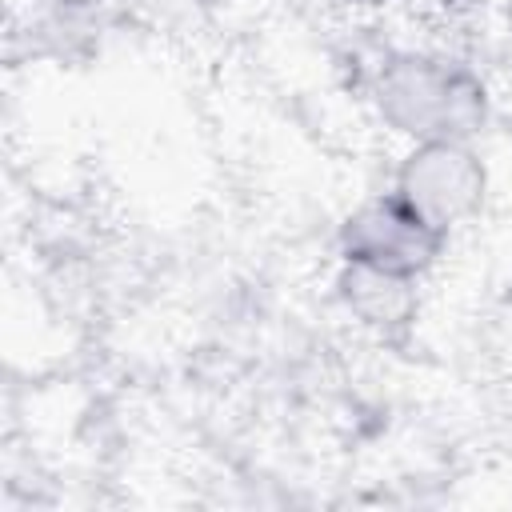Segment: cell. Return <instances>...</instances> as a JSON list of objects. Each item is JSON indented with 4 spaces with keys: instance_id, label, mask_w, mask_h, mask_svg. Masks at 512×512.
I'll use <instances>...</instances> for the list:
<instances>
[{
    "instance_id": "obj_3",
    "label": "cell",
    "mask_w": 512,
    "mask_h": 512,
    "mask_svg": "<svg viewBox=\"0 0 512 512\" xmlns=\"http://www.w3.org/2000/svg\"><path fill=\"white\" fill-rule=\"evenodd\" d=\"M444 240L448 236L436 232L432 224H424L396 192H384V196H372V200L356 204L344 216V224H340V260L420 280L436 264Z\"/></svg>"
},
{
    "instance_id": "obj_4",
    "label": "cell",
    "mask_w": 512,
    "mask_h": 512,
    "mask_svg": "<svg viewBox=\"0 0 512 512\" xmlns=\"http://www.w3.org/2000/svg\"><path fill=\"white\" fill-rule=\"evenodd\" d=\"M416 284L420 280L392 276V272L364 268V264H348V260H340V276H336L344 308L376 332L408 328V320L416 316Z\"/></svg>"
},
{
    "instance_id": "obj_2",
    "label": "cell",
    "mask_w": 512,
    "mask_h": 512,
    "mask_svg": "<svg viewBox=\"0 0 512 512\" xmlns=\"http://www.w3.org/2000/svg\"><path fill=\"white\" fill-rule=\"evenodd\" d=\"M392 192L436 232H452L472 220L488 196V168L468 140L412 144L396 168Z\"/></svg>"
},
{
    "instance_id": "obj_1",
    "label": "cell",
    "mask_w": 512,
    "mask_h": 512,
    "mask_svg": "<svg viewBox=\"0 0 512 512\" xmlns=\"http://www.w3.org/2000/svg\"><path fill=\"white\" fill-rule=\"evenodd\" d=\"M372 100L380 120L412 140H476L488 120L484 80L448 56L432 52H396L380 64L372 80Z\"/></svg>"
},
{
    "instance_id": "obj_5",
    "label": "cell",
    "mask_w": 512,
    "mask_h": 512,
    "mask_svg": "<svg viewBox=\"0 0 512 512\" xmlns=\"http://www.w3.org/2000/svg\"><path fill=\"white\" fill-rule=\"evenodd\" d=\"M64 4H96V0H64Z\"/></svg>"
}]
</instances>
